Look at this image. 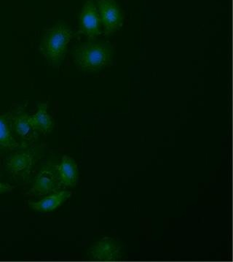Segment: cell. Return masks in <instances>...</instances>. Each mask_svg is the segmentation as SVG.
<instances>
[{"mask_svg":"<svg viewBox=\"0 0 233 262\" xmlns=\"http://www.w3.org/2000/svg\"><path fill=\"white\" fill-rule=\"evenodd\" d=\"M58 181L64 186H75L78 183L79 172L76 162L71 157L63 156L58 167Z\"/></svg>","mask_w":233,"mask_h":262,"instance_id":"obj_9","label":"cell"},{"mask_svg":"<svg viewBox=\"0 0 233 262\" xmlns=\"http://www.w3.org/2000/svg\"><path fill=\"white\" fill-rule=\"evenodd\" d=\"M30 119L34 129L40 133H50L54 127V121L48 113V104L44 102L38 104L37 112L30 116Z\"/></svg>","mask_w":233,"mask_h":262,"instance_id":"obj_12","label":"cell"},{"mask_svg":"<svg viewBox=\"0 0 233 262\" xmlns=\"http://www.w3.org/2000/svg\"><path fill=\"white\" fill-rule=\"evenodd\" d=\"M121 251V246L112 238L106 237L92 245L90 249V256L94 259L108 261L115 260Z\"/></svg>","mask_w":233,"mask_h":262,"instance_id":"obj_7","label":"cell"},{"mask_svg":"<svg viewBox=\"0 0 233 262\" xmlns=\"http://www.w3.org/2000/svg\"><path fill=\"white\" fill-rule=\"evenodd\" d=\"M19 146L12 130L10 114H0V150L12 151Z\"/></svg>","mask_w":233,"mask_h":262,"instance_id":"obj_11","label":"cell"},{"mask_svg":"<svg viewBox=\"0 0 233 262\" xmlns=\"http://www.w3.org/2000/svg\"><path fill=\"white\" fill-rule=\"evenodd\" d=\"M114 49L109 42L88 41L80 44L73 53V61L78 70L97 72L112 64Z\"/></svg>","mask_w":233,"mask_h":262,"instance_id":"obj_1","label":"cell"},{"mask_svg":"<svg viewBox=\"0 0 233 262\" xmlns=\"http://www.w3.org/2000/svg\"><path fill=\"white\" fill-rule=\"evenodd\" d=\"M0 176H1V164H0Z\"/></svg>","mask_w":233,"mask_h":262,"instance_id":"obj_14","label":"cell"},{"mask_svg":"<svg viewBox=\"0 0 233 262\" xmlns=\"http://www.w3.org/2000/svg\"><path fill=\"white\" fill-rule=\"evenodd\" d=\"M80 33L95 40L102 34V27L97 5L94 0H87L79 15Z\"/></svg>","mask_w":233,"mask_h":262,"instance_id":"obj_4","label":"cell"},{"mask_svg":"<svg viewBox=\"0 0 233 262\" xmlns=\"http://www.w3.org/2000/svg\"><path fill=\"white\" fill-rule=\"evenodd\" d=\"M15 188V186L0 182V195L3 194V193L12 192Z\"/></svg>","mask_w":233,"mask_h":262,"instance_id":"obj_13","label":"cell"},{"mask_svg":"<svg viewBox=\"0 0 233 262\" xmlns=\"http://www.w3.org/2000/svg\"><path fill=\"white\" fill-rule=\"evenodd\" d=\"M96 5L105 35L112 34L123 27L124 13L115 0H97Z\"/></svg>","mask_w":233,"mask_h":262,"instance_id":"obj_3","label":"cell"},{"mask_svg":"<svg viewBox=\"0 0 233 262\" xmlns=\"http://www.w3.org/2000/svg\"><path fill=\"white\" fill-rule=\"evenodd\" d=\"M61 185L57 177H56L52 172L48 170H42L36 176L31 191L32 194L44 196L59 189Z\"/></svg>","mask_w":233,"mask_h":262,"instance_id":"obj_8","label":"cell"},{"mask_svg":"<svg viewBox=\"0 0 233 262\" xmlns=\"http://www.w3.org/2000/svg\"><path fill=\"white\" fill-rule=\"evenodd\" d=\"M10 123L13 133L26 142H34L38 138V131L31 122L30 116L22 110L10 113Z\"/></svg>","mask_w":233,"mask_h":262,"instance_id":"obj_6","label":"cell"},{"mask_svg":"<svg viewBox=\"0 0 233 262\" xmlns=\"http://www.w3.org/2000/svg\"><path fill=\"white\" fill-rule=\"evenodd\" d=\"M34 152L32 150H18L10 154L5 162V169L15 178L27 177L35 163Z\"/></svg>","mask_w":233,"mask_h":262,"instance_id":"obj_5","label":"cell"},{"mask_svg":"<svg viewBox=\"0 0 233 262\" xmlns=\"http://www.w3.org/2000/svg\"><path fill=\"white\" fill-rule=\"evenodd\" d=\"M74 33L69 26L59 21L44 32L39 50L48 64L58 68L62 64Z\"/></svg>","mask_w":233,"mask_h":262,"instance_id":"obj_2","label":"cell"},{"mask_svg":"<svg viewBox=\"0 0 233 262\" xmlns=\"http://www.w3.org/2000/svg\"><path fill=\"white\" fill-rule=\"evenodd\" d=\"M72 194L73 193L71 191H63L55 192L36 203L29 201V205L31 208L36 211L40 212V213H49L61 206V204L68 200Z\"/></svg>","mask_w":233,"mask_h":262,"instance_id":"obj_10","label":"cell"}]
</instances>
